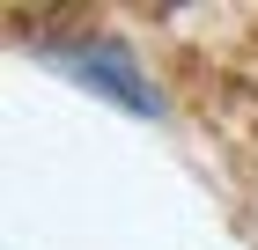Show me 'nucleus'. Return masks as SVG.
I'll list each match as a JSON object with an SVG mask.
<instances>
[{
	"instance_id": "nucleus-1",
	"label": "nucleus",
	"mask_w": 258,
	"mask_h": 250,
	"mask_svg": "<svg viewBox=\"0 0 258 250\" xmlns=\"http://www.w3.org/2000/svg\"><path fill=\"white\" fill-rule=\"evenodd\" d=\"M22 44H30L37 66H52L67 89H81V96L103 103V111L140 118V125H162V118H170V96H162L155 74L140 66L133 37L111 30V22H67V30H30V22H22Z\"/></svg>"
}]
</instances>
